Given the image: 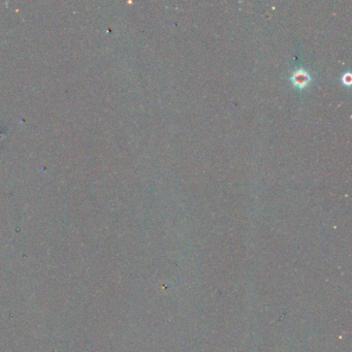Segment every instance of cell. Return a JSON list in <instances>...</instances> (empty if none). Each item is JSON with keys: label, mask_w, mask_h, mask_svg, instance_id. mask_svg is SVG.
<instances>
[{"label": "cell", "mask_w": 352, "mask_h": 352, "mask_svg": "<svg viewBox=\"0 0 352 352\" xmlns=\"http://www.w3.org/2000/svg\"><path fill=\"white\" fill-rule=\"evenodd\" d=\"M291 80L294 87L298 88V89H305L311 83L312 77L308 70L304 68H298L293 72Z\"/></svg>", "instance_id": "obj_1"}, {"label": "cell", "mask_w": 352, "mask_h": 352, "mask_svg": "<svg viewBox=\"0 0 352 352\" xmlns=\"http://www.w3.org/2000/svg\"><path fill=\"white\" fill-rule=\"evenodd\" d=\"M351 82H352V75H351V73H350L349 71L343 73V75H342V83H343V85L350 86V85H351Z\"/></svg>", "instance_id": "obj_2"}]
</instances>
